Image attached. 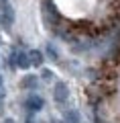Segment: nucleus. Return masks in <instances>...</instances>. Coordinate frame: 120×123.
Instances as JSON below:
<instances>
[{"mask_svg":"<svg viewBox=\"0 0 120 123\" xmlns=\"http://www.w3.org/2000/svg\"><path fill=\"white\" fill-rule=\"evenodd\" d=\"M0 84H2V80H0Z\"/></svg>","mask_w":120,"mask_h":123,"instance_id":"39448f33","label":"nucleus"},{"mask_svg":"<svg viewBox=\"0 0 120 123\" xmlns=\"http://www.w3.org/2000/svg\"><path fill=\"white\" fill-rule=\"evenodd\" d=\"M0 101H2V97H0Z\"/></svg>","mask_w":120,"mask_h":123,"instance_id":"423d86ee","label":"nucleus"},{"mask_svg":"<svg viewBox=\"0 0 120 123\" xmlns=\"http://www.w3.org/2000/svg\"><path fill=\"white\" fill-rule=\"evenodd\" d=\"M65 14L69 17H83L92 10L96 0H57Z\"/></svg>","mask_w":120,"mask_h":123,"instance_id":"f03ea898","label":"nucleus"},{"mask_svg":"<svg viewBox=\"0 0 120 123\" xmlns=\"http://www.w3.org/2000/svg\"><path fill=\"white\" fill-rule=\"evenodd\" d=\"M4 123H14V121H12V119H8V121H4Z\"/></svg>","mask_w":120,"mask_h":123,"instance_id":"20e7f679","label":"nucleus"},{"mask_svg":"<svg viewBox=\"0 0 120 123\" xmlns=\"http://www.w3.org/2000/svg\"><path fill=\"white\" fill-rule=\"evenodd\" d=\"M98 117L102 123H120V97H112L102 103L98 109Z\"/></svg>","mask_w":120,"mask_h":123,"instance_id":"f257e3e1","label":"nucleus"},{"mask_svg":"<svg viewBox=\"0 0 120 123\" xmlns=\"http://www.w3.org/2000/svg\"><path fill=\"white\" fill-rule=\"evenodd\" d=\"M65 97H67V94H65V86L63 84H57L55 86V98L57 101H65Z\"/></svg>","mask_w":120,"mask_h":123,"instance_id":"7ed1b4c3","label":"nucleus"}]
</instances>
